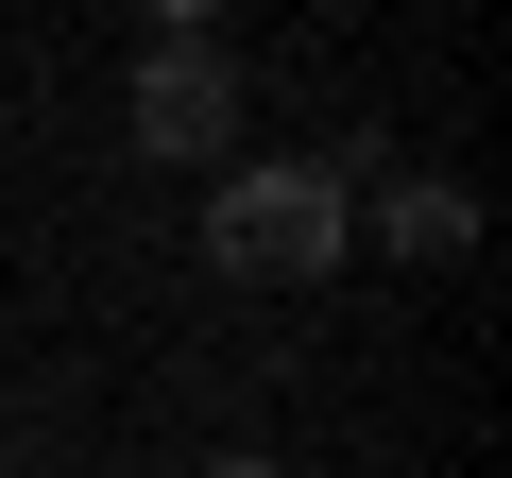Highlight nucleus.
<instances>
[{
	"instance_id": "1",
	"label": "nucleus",
	"mask_w": 512,
	"mask_h": 478,
	"mask_svg": "<svg viewBox=\"0 0 512 478\" xmlns=\"http://www.w3.org/2000/svg\"><path fill=\"white\" fill-rule=\"evenodd\" d=\"M342 239H359V188H342L325 154L222 171V205H205V257H222L239 291H308V274H342Z\"/></svg>"
},
{
	"instance_id": "2",
	"label": "nucleus",
	"mask_w": 512,
	"mask_h": 478,
	"mask_svg": "<svg viewBox=\"0 0 512 478\" xmlns=\"http://www.w3.org/2000/svg\"><path fill=\"white\" fill-rule=\"evenodd\" d=\"M222 137H239L222 35H154V69H137V154H222Z\"/></svg>"
},
{
	"instance_id": "3",
	"label": "nucleus",
	"mask_w": 512,
	"mask_h": 478,
	"mask_svg": "<svg viewBox=\"0 0 512 478\" xmlns=\"http://www.w3.org/2000/svg\"><path fill=\"white\" fill-rule=\"evenodd\" d=\"M376 222H393V257H461V239H478V205H461V188H410V171H393Z\"/></svg>"
},
{
	"instance_id": "4",
	"label": "nucleus",
	"mask_w": 512,
	"mask_h": 478,
	"mask_svg": "<svg viewBox=\"0 0 512 478\" xmlns=\"http://www.w3.org/2000/svg\"><path fill=\"white\" fill-rule=\"evenodd\" d=\"M205 478H274V461H205Z\"/></svg>"
}]
</instances>
